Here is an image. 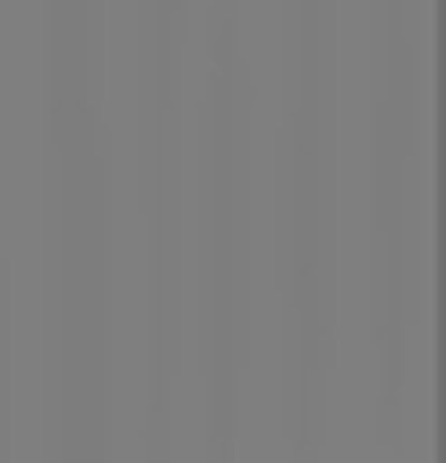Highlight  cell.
Listing matches in <instances>:
<instances>
[{"label": "cell", "mask_w": 446, "mask_h": 463, "mask_svg": "<svg viewBox=\"0 0 446 463\" xmlns=\"http://www.w3.org/2000/svg\"><path fill=\"white\" fill-rule=\"evenodd\" d=\"M258 223L275 241L292 438L309 447L327 420V378H335V0H283Z\"/></svg>", "instance_id": "cell-1"}, {"label": "cell", "mask_w": 446, "mask_h": 463, "mask_svg": "<svg viewBox=\"0 0 446 463\" xmlns=\"http://www.w3.org/2000/svg\"><path fill=\"white\" fill-rule=\"evenodd\" d=\"M258 112L241 86V26L232 0L215 9V61H206V137H198V344H206V395L215 430L232 420L249 361V283H258Z\"/></svg>", "instance_id": "cell-2"}, {"label": "cell", "mask_w": 446, "mask_h": 463, "mask_svg": "<svg viewBox=\"0 0 446 463\" xmlns=\"http://www.w3.org/2000/svg\"><path fill=\"white\" fill-rule=\"evenodd\" d=\"M378 223H386V395L403 386L421 283V0H378Z\"/></svg>", "instance_id": "cell-3"}]
</instances>
